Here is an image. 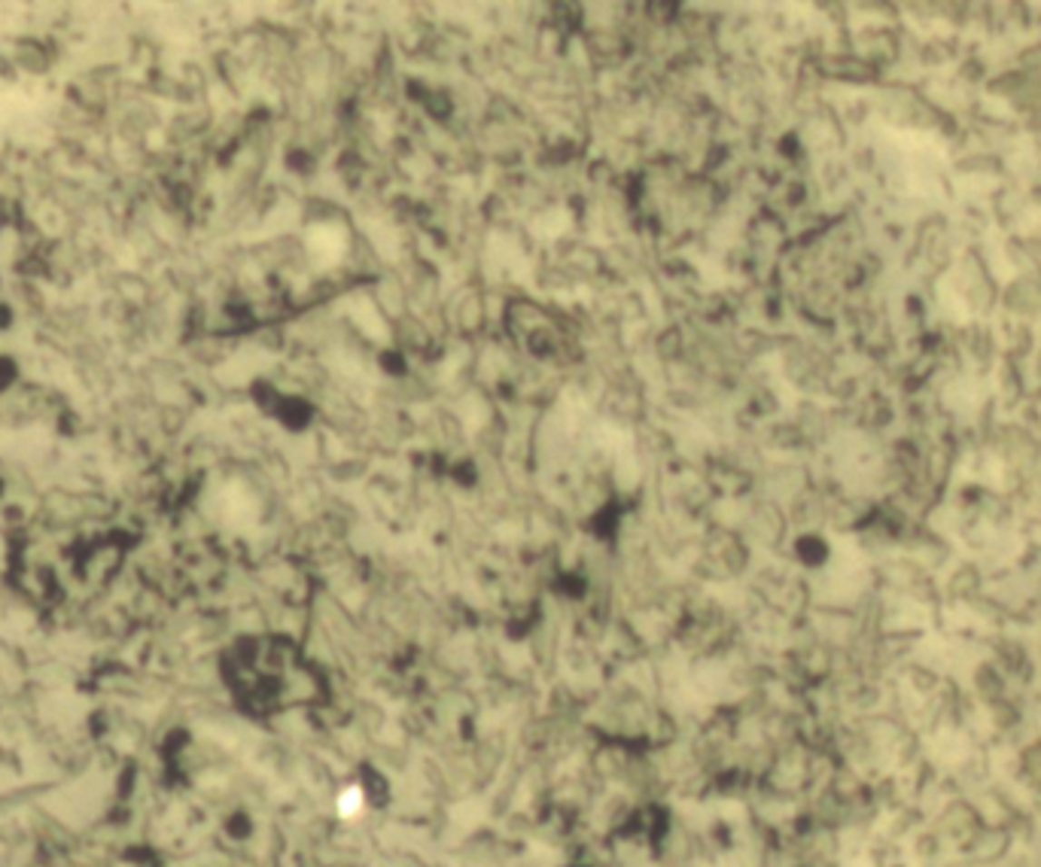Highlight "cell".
Returning <instances> with one entry per match:
<instances>
[{
  "instance_id": "1",
  "label": "cell",
  "mask_w": 1041,
  "mask_h": 867,
  "mask_svg": "<svg viewBox=\"0 0 1041 867\" xmlns=\"http://www.w3.org/2000/svg\"><path fill=\"white\" fill-rule=\"evenodd\" d=\"M311 250H314V259L317 262L332 265L341 256V250H344V235H341V231H332V229H317Z\"/></svg>"
}]
</instances>
